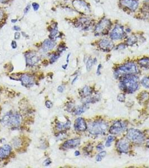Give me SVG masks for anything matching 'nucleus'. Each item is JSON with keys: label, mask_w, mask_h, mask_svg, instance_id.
<instances>
[{"label": "nucleus", "mask_w": 149, "mask_h": 168, "mask_svg": "<svg viewBox=\"0 0 149 168\" xmlns=\"http://www.w3.org/2000/svg\"><path fill=\"white\" fill-rule=\"evenodd\" d=\"M117 100L119 101H124L125 100V95L123 94H120L117 96Z\"/></svg>", "instance_id": "obj_31"}, {"label": "nucleus", "mask_w": 149, "mask_h": 168, "mask_svg": "<svg viewBox=\"0 0 149 168\" xmlns=\"http://www.w3.org/2000/svg\"><path fill=\"white\" fill-rule=\"evenodd\" d=\"M20 81L21 84L25 87H31L34 84V79L28 74H23L21 76Z\"/></svg>", "instance_id": "obj_13"}, {"label": "nucleus", "mask_w": 149, "mask_h": 168, "mask_svg": "<svg viewBox=\"0 0 149 168\" xmlns=\"http://www.w3.org/2000/svg\"><path fill=\"white\" fill-rule=\"evenodd\" d=\"M120 4L131 11H135L139 6L138 0H120Z\"/></svg>", "instance_id": "obj_10"}, {"label": "nucleus", "mask_w": 149, "mask_h": 168, "mask_svg": "<svg viewBox=\"0 0 149 168\" xmlns=\"http://www.w3.org/2000/svg\"><path fill=\"white\" fill-rule=\"evenodd\" d=\"M114 140V137L113 136H109L107 138L106 143V146L109 147L111 145L112 142Z\"/></svg>", "instance_id": "obj_28"}, {"label": "nucleus", "mask_w": 149, "mask_h": 168, "mask_svg": "<svg viewBox=\"0 0 149 168\" xmlns=\"http://www.w3.org/2000/svg\"><path fill=\"white\" fill-rule=\"evenodd\" d=\"M106 151H101L100 152L96 157V161L98 162L101 161V160L104 158H105V156H106Z\"/></svg>", "instance_id": "obj_26"}, {"label": "nucleus", "mask_w": 149, "mask_h": 168, "mask_svg": "<svg viewBox=\"0 0 149 168\" xmlns=\"http://www.w3.org/2000/svg\"><path fill=\"white\" fill-rule=\"evenodd\" d=\"M59 56H60V54H59V53L52 54V56L50 57V59H49L50 63H53L55 62L59 59Z\"/></svg>", "instance_id": "obj_27"}, {"label": "nucleus", "mask_w": 149, "mask_h": 168, "mask_svg": "<svg viewBox=\"0 0 149 168\" xmlns=\"http://www.w3.org/2000/svg\"><path fill=\"white\" fill-rule=\"evenodd\" d=\"M13 29H14V30L15 31H16V32H19V31H20V30H21V28H20V27L19 26H16V25L14 26Z\"/></svg>", "instance_id": "obj_41"}, {"label": "nucleus", "mask_w": 149, "mask_h": 168, "mask_svg": "<svg viewBox=\"0 0 149 168\" xmlns=\"http://www.w3.org/2000/svg\"><path fill=\"white\" fill-rule=\"evenodd\" d=\"M7 1V0H0V2H2V3H4V2H5V1Z\"/></svg>", "instance_id": "obj_49"}, {"label": "nucleus", "mask_w": 149, "mask_h": 168, "mask_svg": "<svg viewBox=\"0 0 149 168\" xmlns=\"http://www.w3.org/2000/svg\"><path fill=\"white\" fill-rule=\"evenodd\" d=\"M126 128V124L121 121H117L114 123L110 129L109 132L113 135H118L125 130Z\"/></svg>", "instance_id": "obj_9"}, {"label": "nucleus", "mask_w": 149, "mask_h": 168, "mask_svg": "<svg viewBox=\"0 0 149 168\" xmlns=\"http://www.w3.org/2000/svg\"><path fill=\"white\" fill-rule=\"evenodd\" d=\"M92 93V90L89 86H85L82 89V94L84 96H88Z\"/></svg>", "instance_id": "obj_23"}, {"label": "nucleus", "mask_w": 149, "mask_h": 168, "mask_svg": "<svg viewBox=\"0 0 149 168\" xmlns=\"http://www.w3.org/2000/svg\"><path fill=\"white\" fill-rule=\"evenodd\" d=\"M49 37L51 39H53L55 37H56L59 33V30H58V26H57V23L55 22L54 24H53L50 27H49Z\"/></svg>", "instance_id": "obj_19"}, {"label": "nucleus", "mask_w": 149, "mask_h": 168, "mask_svg": "<svg viewBox=\"0 0 149 168\" xmlns=\"http://www.w3.org/2000/svg\"><path fill=\"white\" fill-rule=\"evenodd\" d=\"M12 148L9 145H5L0 148V159L8 158L11 154Z\"/></svg>", "instance_id": "obj_16"}, {"label": "nucleus", "mask_w": 149, "mask_h": 168, "mask_svg": "<svg viewBox=\"0 0 149 168\" xmlns=\"http://www.w3.org/2000/svg\"><path fill=\"white\" fill-rule=\"evenodd\" d=\"M141 84L145 88H149V77H145L141 80Z\"/></svg>", "instance_id": "obj_29"}, {"label": "nucleus", "mask_w": 149, "mask_h": 168, "mask_svg": "<svg viewBox=\"0 0 149 168\" xmlns=\"http://www.w3.org/2000/svg\"><path fill=\"white\" fill-rule=\"evenodd\" d=\"M117 148L122 153H127L129 150V143L126 140H120L117 142Z\"/></svg>", "instance_id": "obj_18"}, {"label": "nucleus", "mask_w": 149, "mask_h": 168, "mask_svg": "<svg viewBox=\"0 0 149 168\" xmlns=\"http://www.w3.org/2000/svg\"><path fill=\"white\" fill-rule=\"evenodd\" d=\"M64 86H62V85L59 86V87H58V88H57V90H58V91L59 92V93H63V92H64Z\"/></svg>", "instance_id": "obj_37"}, {"label": "nucleus", "mask_w": 149, "mask_h": 168, "mask_svg": "<svg viewBox=\"0 0 149 168\" xmlns=\"http://www.w3.org/2000/svg\"><path fill=\"white\" fill-rule=\"evenodd\" d=\"M146 146L148 147H149V141L147 142V143H146Z\"/></svg>", "instance_id": "obj_50"}, {"label": "nucleus", "mask_w": 149, "mask_h": 168, "mask_svg": "<svg viewBox=\"0 0 149 168\" xmlns=\"http://www.w3.org/2000/svg\"><path fill=\"white\" fill-rule=\"evenodd\" d=\"M51 160H50L49 159H47V160L44 161V165L46 167H48V166H49V165L51 164Z\"/></svg>", "instance_id": "obj_38"}, {"label": "nucleus", "mask_w": 149, "mask_h": 168, "mask_svg": "<svg viewBox=\"0 0 149 168\" xmlns=\"http://www.w3.org/2000/svg\"><path fill=\"white\" fill-rule=\"evenodd\" d=\"M101 64H99L98 67V69H97V74L99 75L101 74Z\"/></svg>", "instance_id": "obj_43"}, {"label": "nucleus", "mask_w": 149, "mask_h": 168, "mask_svg": "<svg viewBox=\"0 0 149 168\" xmlns=\"http://www.w3.org/2000/svg\"><path fill=\"white\" fill-rule=\"evenodd\" d=\"M77 77H77V76H76V77H75V78H74V80H73V81H72V84H74V82L76 81V80H77Z\"/></svg>", "instance_id": "obj_48"}, {"label": "nucleus", "mask_w": 149, "mask_h": 168, "mask_svg": "<svg viewBox=\"0 0 149 168\" xmlns=\"http://www.w3.org/2000/svg\"><path fill=\"white\" fill-rule=\"evenodd\" d=\"M126 33L124 32L123 26L121 25H116L113 28L109 33V37L113 41H118L122 39L125 37Z\"/></svg>", "instance_id": "obj_7"}, {"label": "nucleus", "mask_w": 149, "mask_h": 168, "mask_svg": "<svg viewBox=\"0 0 149 168\" xmlns=\"http://www.w3.org/2000/svg\"><path fill=\"white\" fill-rule=\"evenodd\" d=\"M85 106H81L75 109L74 111V114L76 115H80L81 114L83 113L85 111Z\"/></svg>", "instance_id": "obj_24"}, {"label": "nucleus", "mask_w": 149, "mask_h": 168, "mask_svg": "<svg viewBox=\"0 0 149 168\" xmlns=\"http://www.w3.org/2000/svg\"><path fill=\"white\" fill-rule=\"evenodd\" d=\"M93 64H94L93 59L91 58H89L88 59L87 62H86V70H87L88 71H89L90 70Z\"/></svg>", "instance_id": "obj_25"}, {"label": "nucleus", "mask_w": 149, "mask_h": 168, "mask_svg": "<svg viewBox=\"0 0 149 168\" xmlns=\"http://www.w3.org/2000/svg\"><path fill=\"white\" fill-rule=\"evenodd\" d=\"M125 47H125V45L121 44L118 45V46H117V49H124Z\"/></svg>", "instance_id": "obj_42"}, {"label": "nucleus", "mask_w": 149, "mask_h": 168, "mask_svg": "<svg viewBox=\"0 0 149 168\" xmlns=\"http://www.w3.org/2000/svg\"><path fill=\"white\" fill-rule=\"evenodd\" d=\"M66 47H65L64 45H59L57 51L59 53L62 52H64V51L66 50Z\"/></svg>", "instance_id": "obj_33"}, {"label": "nucleus", "mask_w": 149, "mask_h": 168, "mask_svg": "<svg viewBox=\"0 0 149 168\" xmlns=\"http://www.w3.org/2000/svg\"><path fill=\"white\" fill-rule=\"evenodd\" d=\"M99 46L101 49L104 51H110L114 48V44L112 41L108 39H101L99 42Z\"/></svg>", "instance_id": "obj_12"}, {"label": "nucleus", "mask_w": 149, "mask_h": 168, "mask_svg": "<svg viewBox=\"0 0 149 168\" xmlns=\"http://www.w3.org/2000/svg\"><path fill=\"white\" fill-rule=\"evenodd\" d=\"M46 106L48 109H51L53 106V103L50 100H47L46 101Z\"/></svg>", "instance_id": "obj_32"}, {"label": "nucleus", "mask_w": 149, "mask_h": 168, "mask_svg": "<svg viewBox=\"0 0 149 168\" xmlns=\"http://www.w3.org/2000/svg\"><path fill=\"white\" fill-rule=\"evenodd\" d=\"M32 6L33 10L35 11L38 10L39 7H40V6L39 5V4H38L37 2H33L32 4Z\"/></svg>", "instance_id": "obj_30"}, {"label": "nucleus", "mask_w": 149, "mask_h": 168, "mask_svg": "<svg viewBox=\"0 0 149 168\" xmlns=\"http://www.w3.org/2000/svg\"><path fill=\"white\" fill-rule=\"evenodd\" d=\"M80 152H79V151H76L75 152V153H74V155H75V156H77L80 155Z\"/></svg>", "instance_id": "obj_45"}, {"label": "nucleus", "mask_w": 149, "mask_h": 168, "mask_svg": "<svg viewBox=\"0 0 149 168\" xmlns=\"http://www.w3.org/2000/svg\"><path fill=\"white\" fill-rule=\"evenodd\" d=\"M30 7H31V5H30V4H28L27 5L26 7L25 8V9L24 10V13L25 15L27 14V12L29 11L30 9Z\"/></svg>", "instance_id": "obj_34"}, {"label": "nucleus", "mask_w": 149, "mask_h": 168, "mask_svg": "<svg viewBox=\"0 0 149 168\" xmlns=\"http://www.w3.org/2000/svg\"><path fill=\"white\" fill-rule=\"evenodd\" d=\"M69 56H70V53H69V54L67 55V59H66L67 63H69Z\"/></svg>", "instance_id": "obj_44"}, {"label": "nucleus", "mask_w": 149, "mask_h": 168, "mask_svg": "<svg viewBox=\"0 0 149 168\" xmlns=\"http://www.w3.org/2000/svg\"><path fill=\"white\" fill-rule=\"evenodd\" d=\"M120 83L121 88L128 93H132L139 88L138 78L132 75H126Z\"/></svg>", "instance_id": "obj_1"}, {"label": "nucleus", "mask_w": 149, "mask_h": 168, "mask_svg": "<svg viewBox=\"0 0 149 168\" xmlns=\"http://www.w3.org/2000/svg\"><path fill=\"white\" fill-rule=\"evenodd\" d=\"M22 121L21 116L17 112H9L3 116L1 119L2 125L11 127L19 126Z\"/></svg>", "instance_id": "obj_2"}, {"label": "nucleus", "mask_w": 149, "mask_h": 168, "mask_svg": "<svg viewBox=\"0 0 149 168\" xmlns=\"http://www.w3.org/2000/svg\"><path fill=\"white\" fill-rule=\"evenodd\" d=\"M80 143V140L79 138L71 139L66 141L62 145V147L66 149L74 148L78 146Z\"/></svg>", "instance_id": "obj_15"}, {"label": "nucleus", "mask_w": 149, "mask_h": 168, "mask_svg": "<svg viewBox=\"0 0 149 168\" xmlns=\"http://www.w3.org/2000/svg\"><path fill=\"white\" fill-rule=\"evenodd\" d=\"M112 22L106 18L102 19L95 26V35H104L109 31Z\"/></svg>", "instance_id": "obj_4"}, {"label": "nucleus", "mask_w": 149, "mask_h": 168, "mask_svg": "<svg viewBox=\"0 0 149 168\" xmlns=\"http://www.w3.org/2000/svg\"><path fill=\"white\" fill-rule=\"evenodd\" d=\"M72 4L74 9L80 13L88 14L90 12V6L84 0H74Z\"/></svg>", "instance_id": "obj_8"}, {"label": "nucleus", "mask_w": 149, "mask_h": 168, "mask_svg": "<svg viewBox=\"0 0 149 168\" xmlns=\"http://www.w3.org/2000/svg\"><path fill=\"white\" fill-rule=\"evenodd\" d=\"M88 128L91 134L98 135L106 131L108 128V124L104 121H95L90 123Z\"/></svg>", "instance_id": "obj_3"}, {"label": "nucleus", "mask_w": 149, "mask_h": 168, "mask_svg": "<svg viewBox=\"0 0 149 168\" xmlns=\"http://www.w3.org/2000/svg\"><path fill=\"white\" fill-rule=\"evenodd\" d=\"M56 46V43L52 39H47L44 41L42 45V49L44 52L53 49Z\"/></svg>", "instance_id": "obj_17"}, {"label": "nucleus", "mask_w": 149, "mask_h": 168, "mask_svg": "<svg viewBox=\"0 0 149 168\" xmlns=\"http://www.w3.org/2000/svg\"><path fill=\"white\" fill-rule=\"evenodd\" d=\"M138 72L137 68L136 65L133 62H127L126 63L121 67L118 68L116 73L117 75L119 74H124L126 75H133L136 74Z\"/></svg>", "instance_id": "obj_5"}, {"label": "nucleus", "mask_w": 149, "mask_h": 168, "mask_svg": "<svg viewBox=\"0 0 149 168\" xmlns=\"http://www.w3.org/2000/svg\"><path fill=\"white\" fill-rule=\"evenodd\" d=\"M26 63L28 66H33L35 65L39 61V57L35 52H30L25 54Z\"/></svg>", "instance_id": "obj_11"}, {"label": "nucleus", "mask_w": 149, "mask_h": 168, "mask_svg": "<svg viewBox=\"0 0 149 168\" xmlns=\"http://www.w3.org/2000/svg\"><path fill=\"white\" fill-rule=\"evenodd\" d=\"M74 128L77 131L83 132L86 130L88 126L85 120L82 118H78L74 122Z\"/></svg>", "instance_id": "obj_14"}, {"label": "nucleus", "mask_w": 149, "mask_h": 168, "mask_svg": "<svg viewBox=\"0 0 149 168\" xmlns=\"http://www.w3.org/2000/svg\"><path fill=\"white\" fill-rule=\"evenodd\" d=\"M20 33L19 32H16L15 33V34H14V38L15 39L17 40V39H19L20 38Z\"/></svg>", "instance_id": "obj_36"}, {"label": "nucleus", "mask_w": 149, "mask_h": 168, "mask_svg": "<svg viewBox=\"0 0 149 168\" xmlns=\"http://www.w3.org/2000/svg\"><path fill=\"white\" fill-rule=\"evenodd\" d=\"M71 122L69 121H68L67 122H66L65 123H61V122H59L57 124V128L60 130V131H63V130H67V129H69L70 128V126H71Z\"/></svg>", "instance_id": "obj_20"}, {"label": "nucleus", "mask_w": 149, "mask_h": 168, "mask_svg": "<svg viewBox=\"0 0 149 168\" xmlns=\"http://www.w3.org/2000/svg\"><path fill=\"white\" fill-rule=\"evenodd\" d=\"M96 148L98 151H101L103 148H104V146L102 144H99L97 146H96Z\"/></svg>", "instance_id": "obj_39"}, {"label": "nucleus", "mask_w": 149, "mask_h": 168, "mask_svg": "<svg viewBox=\"0 0 149 168\" xmlns=\"http://www.w3.org/2000/svg\"><path fill=\"white\" fill-rule=\"evenodd\" d=\"M126 137L128 140L137 143H142L145 139L144 134L140 131L136 129H130L127 132Z\"/></svg>", "instance_id": "obj_6"}, {"label": "nucleus", "mask_w": 149, "mask_h": 168, "mask_svg": "<svg viewBox=\"0 0 149 168\" xmlns=\"http://www.w3.org/2000/svg\"><path fill=\"white\" fill-rule=\"evenodd\" d=\"M4 16V11L1 9H0V21H1V20L3 19Z\"/></svg>", "instance_id": "obj_40"}, {"label": "nucleus", "mask_w": 149, "mask_h": 168, "mask_svg": "<svg viewBox=\"0 0 149 168\" xmlns=\"http://www.w3.org/2000/svg\"><path fill=\"white\" fill-rule=\"evenodd\" d=\"M11 47L12 49H16L17 47V43H16V41H12L11 42Z\"/></svg>", "instance_id": "obj_35"}, {"label": "nucleus", "mask_w": 149, "mask_h": 168, "mask_svg": "<svg viewBox=\"0 0 149 168\" xmlns=\"http://www.w3.org/2000/svg\"><path fill=\"white\" fill-rule=\"evenodd\" d=\"M11 21L12 23H16V22L17 21V19H12Z\"/></svg>", "instance_id": "obj_46"}, {"label": "nucleus", "mask_w": 149, "mask_h": 168, "mask_svg": "<svg viewBox=\"0 0 149 168\" xmlns=\"http://www.w3.org/2000/svg\"><path fill=\"white\" fill-rule=\"evenodd\" d=\"M137 41V37L135 35H131L128 38L126 41V44H127L128 46H132L133 44H135Z\"/></svg>", "instance_id": "obj_22"}, {"label": "nucleus", "mask_w": 149, "mask_h": 168, "mask_svg": "<svg viewBox=\"0 0 149 168\" xmlns=\"http://www.w3.org/2000/svg\"><path fill=\"white\" fill-rule=\"evenodd\" d=\"M67 64H68V63H67V64H64V66H62V68H64V69H66V68H67Z\"/></svg>", "instance_id": "obj_47"}, {"label": "nucleus", "mask_w": 149, "mask_h": 168, "mask_svg": "<svg viewBox=\"0 0 149 168\" xmlns=\"http://www.w3.org/2000/svg\"><path fill=\"white\" fill-rule=\"evenodd\" d=\"M138 63L141 66L143 67H149V58L145 57L141 58L138 60Z\"/></svg>", "instance_id": "obj_21"}]
</instances>
